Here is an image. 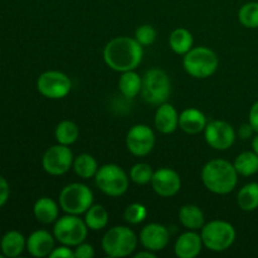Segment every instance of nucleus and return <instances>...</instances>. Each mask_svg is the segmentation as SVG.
Here are the masks:
<instances>
[{
  "label": "nucleus",
  "instance_id": "3",
  "mask_svg": "<svg viewBox=\"0 0 258 258\" xmlns=\"http://www.w3.org/2000/svg\"><path fill=\"white\" fill-rule=\"evenodd\" d=\"M139 243L135 232L126 226H115L103 236L101 246L108 257L122 258L134 253Z\"/></svg>",
  "mask_w": 258,
  "mask_h": 258
},
{
  "label": "nucleus",
  "instance_id": "13",
  "mask_svg": "<svg viewBox=\"0 0 258 258\" xmlns=\"http://www.w3.org/2000/svg\"><path fill=\"white\" fill-rule=\"evenodd\" d=\"M155 134L153 128L144 123L134 125L126 135V148L133 155L146 156L155 146Z\"/></svg>",
  "mask_w": 258,
  "mask_h": 258
},
{
  "label": "nucleus",
  "instance_id": "21",
  "mask_svg": "<svg viewBox=\"0 0 258 258\" xmlns=\"http://www.w3.org/2000/svg\"><path fill=\"white\" fill-rule=\"evenodd\" d=\"M27 248V239L19 231H9L0 241V249L5 257L15 258Z\"/></svg>",
  "mask_w": 258,
  "mask_h": 258
},
{
  "label": "nucleus",
  "instance_id": "35",
  "mask_svg": "<svg viewBox=\"0 0 258 258\" xmlns=\"http://www.w3.org/2000/svg\"><path fill=\"white\" fill-rule=\"evenodd\" d=\"M49 258H75V252L72 247L60 244L59 247H54L53 251L50 252Z\"/></svg>",
  "mask_w": 258,
  "mask_h": 258
},
{
  "label": "nucleus",
  "instance_id": "11",
  "mask_svg": "<svg viewBox=\"0 0 258 258\" xmlns=\"http://www.w3.org/2000/svg\"><path fill=\"white\" fill-rule=\"evenodd\" d=\"M73 160L75 156L70 146L57 144L47 149L42 158V166L49 175L59 176L70 171L73 165Z\"/></svg>",
  "mask_w": 258,
  "mask_h": 258
},
{
  "label": "nucleus",
  "instance_id": "12",
  "mask_svg": "<svg viewBox=\"0 0 258 258\" xmlns=\"http://www.w3.org/2000/svg\"><path fill=\"white\" fill-rule=\"evenodd\" d=\"M203 133L207 144L218 151H226L232 148L237 138L233 126L222 120H213L207 123Z\"/></svg>",
  "mask_w": 258,
  "mask_h": 258
},
{
  "label": "nucleus",
  "instance_id": "2",
  "mask_svg": "<svg viewBox=\"0 0 258 258\" xmlns=\"http://www.w3.org/2000/svg\"><path fill=\"white\" fill-rule=\"evenodd\" d=\"M204 186L211 193L226 196L232 193L238 183V173L233 163L224 159H213L203 166L201 173Z\"/></svg>",
  "mask_w": 258,
  "mask_h": 258
},
{
  "label": "nucleus",
  "instance_id": "15",
  "mask_svg": "<svg viewBox=\"0 0 258 258\" xmlns=\"http://www.w3.org/2000/svg\"><path fill=\"white\" fill-rule=\"evenodd\" d=\"M139 239L144 249H149L156 253L166 248L170 241V232L164 224L149 223L141 229Z\"/></svg>",
  "mask_w": 258,
  "mask_h": 258
},
{
  "label": "nucleus",
  "instance_id": "29",
  "mask_svg": "<svg viewBox=\"0 0 258 258\" xmlns=\"http://www.w3.org/2000/svg\"><path fill=\"white\" fill-rule=\"evenodd\" d=\"M85 222L91 231H101L108 223V212L101 204H92L85 213Z\"/></svg>",
  "mask_w": 258,
  "mask_h": 258
},
{
  "label": "nucleus",
  "instance_id": "26",
  "mask_svg": "<svg viewBox=\"0 0 258 258\" xmlns=\"http://www.w3.org/2000/svg\"><path fill=\"white\" fill-rule=\"evenodd\" d=\"M54 138L57 144L70 146L75 144L80 138V127L73 121L63 120L55 127Z\"/></svg>",
  "mask_w": 258,
  "mask_h": 258
},
{
  "label": "nucleus",
  "instance_id": "28",
  "mask_svg": "<svg viewBox=\"0 0 258 258\" xmlns=\"http://www.w3.org/2000/svg\"><path fill=\"white\" fill-rule=\"evenodd\" d=\"M238 175L252 176L258 173V155L252 151H243L233 161Z\"/></svg>",
  "mask_w": 258,
  "mask_h": 258
},
{
  "label": "nucleus",
  "instance_id": "18",
  "mask_svg": "<svg viewBox=\"0 0 258 258\" xmlns=\"http://www.w3.org/2000/svg\"><path fill=\"white\" fill-rule=\"evenodd\" d=\"M156 130L161 134H173L179 127V113L171 103H161L158 106L154 117Z\"/></svg>",
  "mask_w": 258,
  "mask_h": 258
},
{
  "label": "nucleus",
  "instance_id": "40",
  "mask_svg": "<svg viewBox=\"0 0 258 258\" xmlns=\"http://www.w3.org/2000/svg\"><path fill=\"white\" fill-rule=\"evenodd\" d=\"M252 150L258 155V134L252 138Z\"/></svg>",
  "mask_w": 258,
  "mask_h": 258
},
{
  "label": "nucleus",
  "instance_id": "25",
  "mask_svg": "<svg viewBox=\"0 0 258 258\" xmlns=\"http://www.w3.org/2000/svg\"><path fill=\"white\" fill-rule=\"evenodd\" d=\"M237 204L243 212H253L258 209V183L251 181L242 186L237 194Z\"/></svg>",
  "mask_w": 258,
  "mask_h": 258
},
{
  "label": "nucleus",
  "instance_id": "24",
  "mask_svg": "<svg viewBox=\"0 0 258 258\" xmlns=\"http://www.w3.org/2000/svg\"><path fill=\"white\" fill-rule=\"evenodd\" d=\"M143 87V77L135 71L122 72L118 80V90L126 98H135L139 93H141Z\"/></svg>",
  "mask_w": 258,
  "mask_h": 258
},
{
  "label": "nucleus",
  "instance_id": "31",
  "mask_svg": "<svg viewBox=\"0 0 258 258\" xmlns=\"http://www.w3.org/2000/svg\"><path fill=\"white\" fill-rule=\"evenodd\" d=\"M153 175V168L146 163L135 164L130 170V180L135 184H139V185H145V184L151 183Z\"/></svg>",
  "mask_w": 258,
  "mask_h": 258
},
{
  "label": "nucleus",
  "instance_id": "8",
  "mask_svg": "<svg viewBox=\"0 0 258 258\" xmlns=\"http://www.w3.org/2000/svg\"><path fill=\"white\" fill-rule=\"evenodd\" d=\"M92 204L93 193L86 184H68L59 193V207L67 214L80 216L86 213Z\"/></svg>",
  "mask_w": 258,
  "mask_h": 258
},
{
  "label": "nucleus",
  "instance_id": "20",
  "mask_svg": "<svg viewBox=\"0 0 258 258\" xmlns=\"http://www.w3.org/2000/svg\"><path fill=\"white\" fill-rule=\"evenodd\" d=\"M33 213L35 219L42 224L54 223L59 218V207L57 202L48 197H42L38 199L33 207Z\"/></svg>",
  "mask_w": 258,
  "mask_h": 258
},
{
  "label": "nucleus",
  "instance_id": "23",
  "mask_svg": "<svg viewBox=\"0 0 258 258\" xmlns=\"http://www.w3.org/2000/svg\"><path fill=\"white\" fill-rule=\"evenodd\" d=\"M193 34L186 28H176L170 33L169 45L171 50L179 55H184L193 48Z\"/></svg>",
  "mask_w": 258,
  "mask_h": 258
},
{
  "label": "nucleus",
  "instance_id": "17",
  "mask_svg": "<svg viewBox=\"0 0 258 258\" xmlns=\"http://www.w3.org/2000/svg\"><path fill=\"white\" fill-rule=\"evenodd\" d=\"M54 236L45 229H38L27 238V251L30 256L43 258L49 257L54 248Z\"/></svg>",
  "mask_w": 258,
  "mask_h": 258
},
{
  "label": "nucleus",
  "instance_id": "30",
  "mask_svg": "<svg viewBox=\"0 0 258 258\" xmlns=\"http://www.w3.org/2000/svg\"><path fill=\"white\" fill-rule=\"evenodd\" d=\"M238 20L247 29H257L258 28V3H246L238 10Z\"/></svg>",
  "mask_w": 258,
  "mask_h": 258
},
{
  "label": "nucleus",
  "instance_id": "4",
  "mask_svg": "<svg viewBox=\"0 0 258 258\" xmlns=\"http://www.w3.org/2000/svg\"><path fill=\"white\" fill-rule=\"evenodd\" d=\"M219 58L208 47H193L183 57V67L189 76L204 80L217 72Z\"/></svg>",
  "mask_w": 258,
  "mask_h": 258
},
{
  "label": "nucleus",
  "instance_id": "7",
  "mask_svg": "<svg viewBox=\"0 0 258 258\" xmlns=\"http://www.w3.org/2000/svg\"><path fill=\"white\" fill-rule=\"evenodd\" d=\"M95 183L103 194L117 198L127 191L130 176L121 166L116 164H105L98 168L95 175Z\"/></svg>",
  "mask_w": 258,
  "mask_h": 258
},
{
  "label": "nucleus",
  "instance_id": "33",
  "mask_svg": "<svg viewBox=\"0 0 258 258\" xmlns=\"http://www.w3.org/2000/svg\"><path fill=\"white\" fill-rule=\"evenodd\" d=\"M135 39L140 43L143 47L151 45L156 39V30L153 25L143 24L138 27L135 30Z\"/></svg>",
  "mask_w": 258,
  "mask_h": 258
},
{
  "label": "nucleus",
  "instance_id": "6",
  "mask_svg": "<svg viewBox=\"0 0 258 258\" xmlns=\"http://www.w3.org/2000/svg\"><path fill=\"white\" fill-rule=\"evenodd\" d=\"M171 95V81L168 73L160 68H151L143 76L141 96L145 102L159 106L165 103Z\"/></svg>",
  "mask_w": 258,
  "mask_h": 258
},
{
  "label": "nucleus",
  "instance_id": "32",
  "mask_svg": "<svg viewBox=\"0 0 258 258\" xmlns=\"http://www.w3.org/2000/svg\"><path fill=\"white\" fill-rule=\"evenodd\" d=\"M148 217V209L141 203H133L126 207L123 212V218L130 224H140Z\"/></svg>",
  "mask_w": 258,
  "mask_h": 258
},
{
  "label": "nucleus",
  "instance_id": "16",
  "mask_svg": "<svg viewBox=\"0 0 258 258\" xmlns=\"http://www.w3.org/2000/svg\"><path fill=\"white\" fill-rule=\"evenodd\" d=\"M204 247L202 236L197 231H189L181 233L174 244V252L178 258H196Z\"/></svg>",
  "mask_w": 258,
  "mask_h": 258
},
{
  "label": "nucleus",
  "instance_id": "5",
  "mask_svg": "<svg viewBox=\"0 0 258 258\" xmlns=\"http://www.w3.org/2000/svg\"><path fill=\"white\" fill-rule=\"evenodd\" d=\"M202 241L206 248L213 252H224L231 248L237 237L236 228L229 222L214 219L201 229Z\"/></svg>",
  "mask_w": 258,
  "mask_h": 258
},
{
  "label": "nucleus",
  "instance_id": "19",
  "mask_svg": "<svg viewBox=\"0 0 258 258\" xmlns=\"http://www.w3.org/2000/svg\"><path fill=\"white\" fill-rule=\"evenodd\" d=\"M207 123L208 122H207L206 115L196 107L185 108L179 115V127L189 135L203 133Z\"/></svg>",
  "mask_w": 258,
  "mask_h": 258
},
{
  "label": "nucleus",
  "instance_id": "34",
  "mask_svg": "<svg viewBox=\"0 0 258 258\" xmlns=\"http://www.w3.org/2000/svg\"><path fill=\"white\" fill-rule=\"evenodd\" d=\"M75 252V258H93L95 257V248L92 244L82 242L73 249Z\"/></svg>",
  "mask_w": 258,
  "mask_h": 258
},
{
  "label": "nucleus",
  "instance_id": "38",
  "mask_svg": "<svg viewBox=\"0 0 258 258\" xmlns=\"http://www.w3.org/2000/svg\"><path fill=\"white\" fill-rule=\"evenodd\" d=\"M254 134V130L253 127L251 126V123H243V125L241 126V127L238 128V136L241 139H243V140H247V139H251L252 136H253Z\"/></svg>",
  "mask_w": 258,
  "mask_h": 258
},
{
  "label": "nucleus",
  "instance_id": "14",
  "mask_svg": "<svg viewBox=\"0 0 258 258\" xmlns=\"http://www.w3.org/2000/svg\"><path fill=\"white\" fill-rule=\"evenodd\" d=\"M151 186L158 196L163 197V198H171L180 190V175L174 169L160 168L154 171Z\"/></svg>",
  "mask_w": 258,
  "mask_h": 258
},
{
  "label": "nucleus",
  "instance_id": "37",
  "mask_svg": "<svg viewBox=\"0 0 258 258\" xmlns=\"http://www.w3.org/2000/svg\"><path fill=\"white\" fill-rule=\"evenodd\" d=\"M248 122L251 123V126L253 127L254 133L258 134V101L252 105L251 110L248 113Z\"/></svg>",
  "mask_w": 258,
  "mask_h": 258
},
{
  "label": "nucleus",
  "instance_id": "22",
  "mask_svg": "<svg viewBox=\"0 0 258 258\" xmlns=\"http://www.w3.org/2000/svg\"><path fill=\"white\" fill-rule=\"evenodd\" d=\"M179 222L181 226L189 231H199L206 224L204 213L198 206L185 204L179 211Z\"/></svg>",
  "mask_w": 258,
  "mask_h": 258
},
{
  "label": "nucleus",
  "instance_id": "36",
  "mask_svg": "<svg viewBox=\"0 0 258 258\" xmlns=\"http://www.w3.org/2000/svg\"><path fill=\"white\" fill-rule=\"evenodd\" d=\"M10 196V188L9 183L7 181V179L3 175H0V208L4 206L8 202Z\"/></svg>",
  "mask_w": 258,
  "mask_h": 258
},
{
  "label": "nucleus",
  "instance_id": "27",
  "mask_svg": "<svg viewBox=\"0 0 258 258\" xmlns=\"http://www.w3.org/2000/svg\"><path fill=\"white\" fill-rule=\"evenodd\" d=\"M72 168L80 178L91 179L95 178L100 166H98L97 160L92 155H90V154H80L73 160Z\"/></svg>",
  "mask_w": 258,
  "mask_h": 258
},
{
  "label": "nucleus",
  "instance_id": "1",
  "mask_svg": "<svg viewBox=\"0 0 258 258\" xmlns=\"http://www.w3.org/2000/svg\"><path fill=\"white\" fill-rule=\"evenodd\" d=\"M144 57L143 45L130 37H116L103 48V60L112 71L127 72L135 71Z\"/></svg>",
  "mask_w": 258,
  "mask_h": 258
},
{
  "label": "nucleus",
  "instance_id": "9",
  "mask_svg": "<svg viewBox=\"0 0 258 258\" xmlns=\"http://www.w3.org/2000/svg\"><path fill=\"white\" fill-rule=\"evenodd\" d=\"M88 233V227L85 219H81L75 214L59 217L54 222L53 236L60 244L76 247L86 241Z\"/></svg>",
  "mask_w": 258,
  "mask_h": 258
},
{
  "label": "nucleus",
  "instance_id": "39",
  "mask_svg": "<svg viewBox=\"0 0 258 258\" xmlns=\"http://www.w3.org/2000/svg\"><path fill=\"white\" fill-rule=\"evenodd\" d=\"M155 257H156L155 252L149 251V249H145V251H141L135 254V258H155Z\"/></svg>",
  "mask_w": 258,
  "mask_h": 258
},
{
  "label": "nucleus",
  "instance_id": "10",
  "mask_svg": "<svg viewBox=\"0 0 258 258\" xmlns=\"http://www.w3.org/2000/svg\"><path fill=\"white\" fill-rule=\"evenodd\" d=\"M37 88L43 97L60 100L71 92L72 81L60 71H45L38 77Z\"/></svg>",
  "mask_w": 258,
  "mask_h": 258
}]
</instances>
